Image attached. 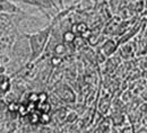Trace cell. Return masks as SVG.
<instances>
[{"mask_svg":"<svg viewBox=\"0 0 147 133\" xmlns=\"http://www.w3.org/2000/svg\"><path fill=\"white\" fill-rule=\"evenodd\" d=\"M53 26L55 25L52 23H50L48 26H45L42 29H38L35 33H32V34L25 33V35L28 38V42L31 45V51H32L30 62H34V61L38 60L41 55L44 53L47 45L49 43V39L52 35Z\"/></svg>","mask_w":147,"mask_h":133,"instance_id":"1","label":"cell"},{"mask_svg":"<svg viewBox=\"0 0 147 133\" xmlns=\"http://www.w3.org/2000/svg\"><path fill=\"white\" fill-rule=\"evenodd\" d=\"M55 95L58 96L60 99H62L66 104H74L76 102V94L74 92V89L68 86L67 84H60L55 87L53 90Z\"/></svg>","mask_w":147,"mask_h":133,"instance_id":"2","label":"cell"},{"mask_svg":"<svg viewBox=\"0 0 147 133\" xmlns=\"http://www.w3.org/2000/svg\"><path fill=\"white\" fill-rule=\"evenodd\" d=\"M1 13L9 14V15H24L26 14L18 6L14 3L13 0H1Z\"/></svg>","mask_w":147,"mask_h":133,"instance_id":"3","label":"cell"},{"mask_svg":"<svg viewBox=\"0 0 147 133\" xmlns=\"http://www.w3.org/2000/svg\"><path fill=\"white\" fill-rule=\"evenodd\" d=\"M118 46H119V44H118V42H115L114 39H107L104 43H103V45L102 46H100L98 47V50L105 55V57H113V54L117 52V50H118Z\"/></svg>","mask_w":147,"mask_h":133,"instance_id":"4","label":"cell"},{"mask_svg":"<svg viewBox=\"0 0 147 133\" xmlns=\"http://www.w3.org/2000/svg\"><path fill=\"white\" fill-rule=\"evenodd\" d=\"M69 114V110L68 107L65 106H60L57 110H55L53 114H52V120L57 121L58 123H63L67 120V116Z\"/></svg>","mask_w":147,"mask_h":133,"instance_id":"5","label":"cell"},{"mask_svg":"<svg viewBox=\"0 0 147 133\" xmlns=\"http://www.w3.org/2000/svg\"><path fill=\"white\" fill-rule=\"evenodd\" d=\"M1 77V80H0V86H1V97L8 94L10 90H11V80H10V77L8 76L7 74H3V75H0Z\"/></svg>","mask_w":147,"mask_h":133,"instance_id":"6","label":"cell"},{"mask_svg":"<svg viewBox=\"0 0 147 133\" xmlns=\"http://www.w3.org/2000/svg\"><path fill=\"white\" fill-rule=\"evenodd\" d=\"M71 31L76 35H80V36H85V34L90 31L88 29V26L86 23H83V21H79L77 24H74L71 26Z\"/></svg>","mask_w":147,"mask_h":133,"instance_id":"7","label":"cell"},{"mask_svg":"<svg viewBox=\"0 0 147 133\" xmlns=\"http://www.w3.org/2000/svg\"><path fill=\"white\" fill-rule=\"evenodd\" d=\"M68 45L62 41V42H59L53 49V54L55 55H60V57H65L67 53H68Z\"/></svg>","mask_w":147,"mask_h":133,"instance_id":"8","label":"cell"},{"mask_svg":"<svg viewBox=\"0 0 147 133\" xmlns=\"http://www.w3.org/2000/svg\"><path fill=\"white\" fill-rule=\"evenodd\" d=\"M111 120H112V122H113V124L114 125H117V126H119V125H122V123L125 122V115L122 114V112H120V111H114V112H112V114H111Z\"/></svg>","mask_w":147,"mask_h":133,"instance_id":"9","label":"cell"},{"mask_svg":"<svg viewBox=\"0 0 147 133\" xmlns=\"http://www.w3.org/2000/svg\"><path fill=\"white\" fill-rule=\"evenodd\" d=\"M76 37H77V35L74 33L71 29H68V31L62 33V41L66 44H68V45L73 44L74 42H75V39H76Z\"/></svg>","mask_w":147,"mask_h":133,"instance_id":"10","label":"cell"},{"mask_svg":"<svg viewBox=\"0 0 147 133\" xmlns=\"http://www.w3.org/2000/svg\"><path fill=\"white\" fill-rule=\"evenodd\" d=\"M120 57L122 59H130L132 57V47L130 44H126V45H122L120 47Z\"/></svg>","mask_w":147,"mask_h":133,"instance_id":"11","label":"cell"},{"mask_svg":"<svg viewBox=\"0 0 147 133\" xmlns=\"http://www.w3.org/2000/svg\"><path fill=\"white\" fill-rule=\"evenodd\" d=\"M36 110L40 111L41 113H50L52 110V105L49 100L48 102H38L36 104Z\"/></svg>","mask_w":147,"mask_h":133,"instance_id":"12","label":"cell"},{"mask_svg":"<svg viewBox=\"0 0 147 133\" xmlns=\"http://www.w3.org/2000/svg\"><path fill=\"white\" fill-rule=\"evenodd\" d=\"M109 110H110V102H109V99L107 97L102 98L100 104H98V112L102 115H104L109 112Z\"/></svg>","mask_w":147,"mask_h":133,"instance_id":"13","label":"cell"},{"mask_svg":"<svg viewBox=\"0 0 147 133\" xmlns=\"http://www.w3.org/2000/svg\"><path fill=\"white\" fill-rule=\"evenodd\" d=\"M52 121V115H50V113H41L40 116V124L42 125H48L50 124Z\"/></svg>","mask_w":147,"mask_h":133,"instance_id":"14","label":"cell"},{"mask_svg":"<svg viewBox=\"0 0 147 133\" xmlns=\"http://www.w3.org/2000/svg\"><path fill=\"white\" fill-rule=\"evenodd\" d=\"M50 64L52 65V67H59L61 63H62V61H63V57H60V55H55V54H53L52 57H50Z\"/></svg>","mask_w":147,"mask_h":133,"instance_id":"15","label":"cell"},{"mask_svg":"<svg viewBox=\"0 0 147 133\" xmlns=\"http://www.w3.org/2000/svg\"><path fill=\"white\" fill-rule=\"evenodd\" d=\"M8 111L9 112H13V113H18L19 111V103L16 102H11V103H8Z\"/></svg>","mask_w":147,"mask_h":133,"instance_id":"16","label":"cell"},{"mask_svg":"<svg viewBox=\"0 0 147 133\" xmlns=\"http://www.w3.org/2000/svg\"><path fill=\"white\" fill-rule=\"evenodd\" d=\"M78 120V113L77 112H69V114L67 116V120H66V122L67 123H76V121Z\"/></svg>","mask_w":147,"mask_h":133,"instance_id":"17","label":"cell"},{"mask_svg":"<svg viewBox=\"0 0 147 133\" xmlns=\"http://www.w3.org/2000/svg\"><path fill=\"white\" fill-rule=\"evenodd\" d=\"M27 102H32V103H38V93L32 92L27 95Z\"/></svg>","mask_w":147,"mask_h":133,"instance_id":"18","label":"cell"},{"mask_svg":"<svg viewBox=\"0 0 147 133\" xmlns=\"http://www.w3.org/2000/svg\"><path fill=\"white\" fill-rule=\"evenodd\" d=\"M50 95L47 92H41L38 93V102H48Z\"/></svg>","mask_w":147,"mask_h":133,"instance_id":"19","label":"cell"},{"mask_svg":"<svg viewBox=\"0 0 147 133\" xmlns=\"http://www.w3.org/2000/svg\"><path fill=\"white\" fill-rule=\"evenodd\" d=\"M38 133H51V129H50V128H48L47 125H43V126L40 129Z\"/></svg>","mask_w":147,"mask_h":133,"instance_id":"20","label":"cell"}]
</instances>
